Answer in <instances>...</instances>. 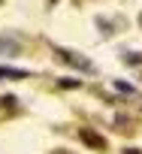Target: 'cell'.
<instances>
[{
	"label": "cell",
	"mask_w": 142,
	"mask_h": 154,
	"mask_svg": "<svg viewBox=\"0 0 142 154\" xmlns=\"http://www.w3.org/2000/svg\"><path fill=\"white\" fill-rule=\"evenodd\" d=\"M66 63H73L76 69H82V72H94V63L88 60V57H82V54H76V51H66V48H54Z\"/></svg>",
	"instance_id": "obj_1"
},
{
	"label": "cell",
	"mask_w": 142,
	"mask_h": 154,
	"mask_svg": "<svg viewBox=\"0 0 142 154\" xmlns=\"http://www.w3.org/2000/svg\"><path fill=\"white\" fill-rule=\"evenodd\" d=\"M82 136H85V142H88V145H94V148H106V142H103L97 133H91V130H82Z\"/></svg>",
	"instance_id": "obj_2"
},
{
	"label": "cell",
	"mask_w": 142,
	"mask_h": 154,
	"mask_svg": "<svg viewBox=\"0 0 142 154\" xmlns=\"http://www.w3.org/2000/svg\"><path fill=\"white\" fill-rule=\"evenodd\" d=\"M21 69H0V79H21Z\"/></svg>",
	"instance_id": "obj_3"
},
{
	"label": "cell",
	"mask_w": 142,
	"mask_h": 154,
	"mask_svg": "<svg viewBox=\"0 0 142 154\" xmlns=\"http://www.w3.org/2000/svg\"><path fill=\"white\" fill-rule=\"evenodd\" d=\"M115 88H118V91H121V94H133V88H130V85H127V82H115Z\"/></svg>",
	"instance_id": "obj_4"
},
{
	"label": "cell",
	"mask_w": 142,
	"mask_h": 154,
	"mask_svg": "<svg viewBox=\"0 0 142 154\" xmlns=\"http://www.w3.org/2000/svg\"><path fill=\"white\" fill-rule=\"evenodd\" d=\"M124 154H142V151H136V148H124Z\"/></svg>",
	"instance_id": "obj_5"
},
{
	"label": "cell",
	"mask_w": 142,
	"mask_h": 154,
	"mask_svg": "<svg viewBox=\"0 0 142 154\" xmlns=\"http://www.w3.org/2000/svg\"><path fill=\"white\" fill-rule=\"evenodd\" d=\"M54 154H69V151H54Z\"/></svg>",
	"instance_id": "obj_6"
},
{
	"label": "cell",
	"mask_w": 142,
	"mask_h": 154,
	"mask_svg": "<svg viewBox=\"0 0 142 154\" xmlns=\"http://www.w3.org/2000/svg\"><path fill=\"white\" fill-rule=\"evenodd\" d=\"M139 21H142V18H139Z\"/></svg>",
	"instance_id": "obj_7"
}]
</instances>
